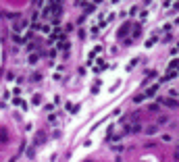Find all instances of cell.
I'll return each instance as SVG.
<instances>
[{
	"mask_svg": "<svg viewBox=\"0 0 179 162\" xmlns=\"http://www.w3.org/2000/svg\"><path fill=\"white\" fill-rule=\"evenodd\" d=\"M171 69H177L179 71V60H173V62H171Z\"/></svg>",
	"mask_w": 179,
	"mask_h": 162,
	"instance_id": "obj_1",
	"label": "cell"
},
{
	"mask_svg": "<svg viewBox=\"0 0 179 162\" xmlns=\"http://www.w3.org/2000/svg\"><path fill=\"white\" fill-rule=\"evenodd\" d=\"M179 52V44H177V48H173V54H177Z\"/></svg>",
	"mask_w": 179,
	"mask_h": 162,
	"instance_id": "obj_2",
	"label": "cell"
}]
</instances>
